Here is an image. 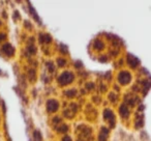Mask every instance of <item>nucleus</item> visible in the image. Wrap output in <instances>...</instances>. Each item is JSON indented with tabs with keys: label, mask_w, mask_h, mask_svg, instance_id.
Segmentation results:
<instances>
[{
	"label": "nucleus",
	"mask_w": 151,
	"mask_h": 141,
	"mask_svg": "<svg viewBox=\"0 0 151 141\" xmlns=\"http://www.w3.org/2000/svg\"><path fill=\"white\" fill-rule=\"evenodd\" d=\"M58 108H59V103L56 100L51 99L47 102V110H48V112H50V113L56 112L57 110H58Z\"/></svg>",
	"instance_id": "nucleus-2"
},
{
	"label": "nucleus",
	"mask_w": 151,
	"mask_h": 141,
	"mask_svg": "<svg viewBox=\"0 0 151 141\" xmlns=\"http://www.w3.org/2000/svg\"><path fill=\"white\" fill-rule=\"evenodd\" d=\"M4 36H5V34H0V40H4Z\"/></svg>",
	"instance_id": "nucleus-15"
},
{
	"label": "nucleus",
	"mask_w": 151,
	"mask_h": 141,
	"mask_svg": "<svg viewBox=\"0 0 151 141\" xmlns=\"http://www.w3.org/2000/svg\"><path fill=\"white\" fill-rule=\"evenodd\" d=\"M118 80H119V82L121 83V84H123V85L127 84V83L130 81V75H129V73H127V72H121L119 74V76H118Z\"/></svg>",
	"instance_id": "nucleus-3"
},
{
	"label": "nucleus",
	"mask_w": 151,
	"mask_h": 141,
	"mask_svg": "<svg viewBox=\"0 0 151 141\" xmlns=\"http://www.w3.org/2000/svg\"><path fill=\"white\" fill-rule=\"evenodd\" d=\"M2 51H3V53H5V54L9 55V56H13L14 53H15V49H14V47L12 46L11 44H4L3 45Z\"/></svg>",
	"instance_id": "nucleus-4"
},
{
	"label": "nucleus",
	"mask_w": 151,
	"mask_h": 141,
	"mask_svg": "<svg viewBox=\"0 0 151 141\" xmlns=\"http://www.w3.org/2000/svg\"><path fill=\"white\" fill-rule=\"evenodd\" d=\"M57 63H58L59 67H63V65H65V63H66V60L63 58H58L57 59Z\"/></svg>",
	"instance_id": "nucleus-12"
},
{
	"label": "nucleus",
	"mask_w": 151,
	"mask_h": 141,
	"mask_svg": "<svg viewBox=\"0 0 151 141\" xmlns=\"http://www.w3.org/2000/svg\"><path fill=\"white\" fill-rule=\"evenodd\" d=\"M62 141H73V140H71V138L69 136H65L64 138L62 139Z\"/></svg>",
	"instance_id": "nucleus-14"
},
{
	"label": "nucleus",
	"mask_w": 151,
	"mask_h": 141,
	"mask_svg": "<svg viewBox=\"0 0 151 141\" xmlns=\"http://www.w3.org/2000/svg\"><path fill=\"white\" fill-rule=\"evenodd\" d=\"M67 130H68V127L65 126V124H63V126H61L60 128L58 129V132H60V133H64V132H66Z\"/></svg>",
	"instance_id": "nucleus-13"
},
{
	"label": "nucleus",
	"mask_w": 151,
	"mask_h": 141,
	"mask_svg": "<svg viewBox=\"0 0 151 141\" xmlns=\"http://www.w3.org/2000/svg\"><path fill=\"white\" fill-rule=\"evenodd\" d=\"M120 114H121V116H123V117H127L128 116V109L125 105H122L121 107H120Z\"/></svg>",
	"instance_id": "nucleus-8"
},
{
	"label": "nucleus",
	"mask_w": 151,
	"mask_h": 141,
	"mask_svg": "<svg viewBox=\"0 0 151 141\" xmlns=\"http://www.w3.org/2000/svg\"><path fill=\"white\" fill-rule=\"evenodd\" d=\"M104 116H105L106 119L109 120V121H113L114 120V114L111 110H106L105 113H104Z\"/></svg>",
	"instance_id": "nucleus-6"
},
{
	"label": "nucleus",
	"mask_w": 151,
	"mask_h": 141,
	"mask_svg": "<svg viewBox=\"0 0 151 141\" xmlns=\"http://www.w3.org/2000/svg\"><path fill=\"white\" fill-rule=\"evenodd\" d=\"M40 40L42 43H49V42H51V36L49 35V34H42Z\"/></svg>",
	"instance_id": "nucleus-9"
},
{
	"label": "nucleus",
	"mask_w": 151,
	"mask_h": 141,
	"mask_svg": "<svg viewBox=\"0 0 151 141\" xmlns=\"http://www.w3.org/2000/svg\"><path fill=\"white\" fill-rule=\"evenodd\" d=\"M127 61H128V64H129L132 67H137V65H138V63H139L138 59H137L134 56H132V55H130V54L127 56Z\"/></svg>",
	"instance_id": "nucleus-5"
},
{
	"label": "nucleus",
	"mask_w": 151,
	"mask_h": 141,
	"mask_svg": "<svg viewBox=\"0 0 151 141\" xmlns=\"http://www.w3.org/2000/svg\"><path fill=\"white\" fill-rule=\"evenodd\" d=\"M107 136H108V130H106V128H103L101 134H99V141H106L107 140Z\"/></svg>",
	"instance_id": "nucleus-7"
},
{
	"label": "nucleus",
	"mask_w": 151,
	"mask_h": 141,
	"mask_svg": "<svg viewBox=\"0 0 151 141\" xmlns=\"http://www.w3.org/2000/svg\"><path fill=\"white\" fill-rule=\"evenodd\" d=\"M33 138L35 141H42V134L40 131H34L33 132Z\"/></svg>",
	"instance_id": "nucleus-10"
},
{
	"label": "nucleus",
	"mask_w": 151,
	"mask_h": 141,
	"mask_svg": "<svg viewBox=\"0 0 151 141\" xmlns=\"http://www.w3.org/2000/svg\"><path fill=\"white\" fill-rule=\"evenodd\" d=\"M73 75L70 72H64L60 75V77L58 78V82L61 85H67L69 83H71L73 81Z\"/></svg>",
	"instance_id": "nucleus-1"
},
{
	"label": "nucleus",
	"mask_w": 151,
	"mask_h": 141,
	"mask_svg": "<svg viewBox=\"0 0 151 141\" xmlns=\"http://www.w3.org/2000/svg\"><path fill=\"white\" fill-rule=\"evenodd\" d=\"M65 95L68 98H73V97H75V95H76V90H73V89L67 90V91H65Z\"/></svg>",
	"instance_id": "nucleus-11"
}]
</instances>
